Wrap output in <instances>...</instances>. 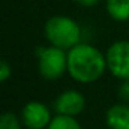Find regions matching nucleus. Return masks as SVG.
Returning a JSON list of instances; mask_svg holds the SVG:
<instances>
[{
	"instance_id": "1",
	"label": "nucleus",
	"mask_w": 129,
	"mask_h": 129,
	"mask_svg": "<svg viewBox=\"0 0 129 129\" xmlns=\"http://www.w3.org/2000/svg\"><path fill=\"white\" fill-rule=\"evenodd\" d=\"M106 71V54L93 45L79 42L67 51V72L78 83H93L99 81Z\"/></svg>"
},
{
	"instance_id": "2",
	"label": "nucleus",
	"mask_w": 129,
	"mask_h": 129,
	"mask_svg": "<svg viewBox=\"0 0 129 129\" xmlns=\"http://www.w3.org/2000/svg\"><path fill=\"white\" fill-rule=\"evenodd\" d=\"M45 36L51 46L70 50L82 39V29L75 20L67 15L50 17L45 24Z\"/></svg>"
},
{
	"instance_id": "3",
	"label": "nucleus",
	"mask_w": 129,
	"mask_h": 129,
	"mask_svg": "<svg viewBox=\"0 0 129 129\" xmlns=\"http://www.w3.org/2000/svg\"><path fill=\"white\" fill-rule=\"evenodd\" d=\"M38 68L46 81L60 79L67 72V50L49 46L38 49Z\"/></svg>"
},
{
	"instance_id": "4",
	"label": "nucleus",
	"mask_w": 129,
	"mask_h": 129,
	"mask_svg": "<svg viewBox=\"0 0 129 129\" xmlns=\"http://www.w3.org/2000/svg\"><path fill=\"white\" fill-rule=\"evenodd\" d=\"M107 71L118 79H129V40H117L106 51Z\"/></svg>"
},
{
	"instance_id": "5",
	"label": "nucleus",
	"mask_w": 129,
	"mask_h": 129,
	"mask_svg": "<svg viewBox=\"0 0 129 129\" xmlns=\"http://www.w3.org/2000/svg\"><path fill=\"white\" fill-rule=\"evenodd\" d=\"M20 117L26 129H46L53 118L50 108L38 100L28 101L21 110Z\"/></svg>"
},
{
	"instance_id": "6",
	"label": "nucleus",
	"mask_w": 129,
	"mask_h": 129,
	"mask_svg": "<svg viewBox=\"0 0 129 129\" xmlns=\"http://www.w3.org/2000/svg\"><path fill=\"white\" fill-rule=\"evenodd\" d=\"M86 107V99L81 92L75 89H68L60 93L53 101V108L57 114L76 117Z\"/></svg>"
},
{
	"instance_id": "7",
	"label": "nucleus",
	"mask_w": 129,
	"mask_h": 129,
	"mask_svg": "<svg viewBox=\"0 0 129 129\" xmlns=\"http://www.w3.org/2000/svg\"><path fill=\"white\" fill-rule=\"evenodd\" d=\"M108 129H129V103H117L106 111Z\"/></svg>"
},
{
	"instance_id": "8",
	"label": "nucleus",
	"mask_w": 129,
	"mask_h": 129,
	"mask_svg": "<svg viewBox=\"0 0 129 129\" xmlns=\"http://www.w3.org/2000/svg\"><path fill=\"white\" fill-rule=\"evenodd\" d=\"M106 11L114 21L129 20V0H106Z\"/></svg>"
},
{
	"instance_id": "9",
	"label": "nucleus",
	"mask_w": 129,
	"mask_h": 129,
	"mask_svg": "<svg viewBox=\"0 0 129 129\" xmlns=\"http://www.w3.org/2000/svg\"><path fill=\"white\" fill-rule=\"evenodd\" d=\"M46 129H82V126L78 122L76 117L57 114L56 117L51 118L50 123Z\"/></svg>"
},
{
	"instance_id": "10",
	"label": "nucleus",
	"mask_w": 129,
	"mask_h": 129,
	"mask_svg": "<svg viewBox=\"0 0 129 129\" xmlns=\"http://www.w3.org/2000/svg\"><path fill=\"white\" fill-rule=\"evenodd\" d=\"M22 121L13 111H4L0 117V129H22Z\"/></svg>"
},
{
	"instance_id": "11",
	"label": "nucleus",
	"mask_w": 129,
	"mask_h": 129,
	"mask_svg": "<svg viewBox=\"0 0 129 129\" xmlns=\"http://www.w3.org/2000/svg\"><path fill=\"white\" fill-rule=\"evenodd\" d=\"M118 97L121 101L129 103V79H122L118 86Z\"/></svg>"
},
{
	"instance_id": "12",
	"label": "nucleus",
	"mask_w": 129,
	"mask_h": 129,
	"mask_svg": "<svg viewBox=\"0 0 129 129\" xmlns=\"http://www.w3.org/2000/svg\"><path fill=\"white\" fill-rule=\"evenodd\" d=\"M13 75V68L6 60H2L0 64V82H6Z\"/></svg>"
},
{
	"instance_id": "13",
	"label": "nucleus",
	"mask_w": 129,
	"mask_h": 129,
	"mask_svg": "<svg viewBox=\"0 0 129 129\" xmlns=\"http://www.w3.org/2000/svg\"><path fill=\"white\" fill-rule=\"evenodd\" d=\"M76 4H79V6L82 7H87V9H90V7H94L99 4V2L100 0H74Z\"/></svg>"
}]
</instances>
